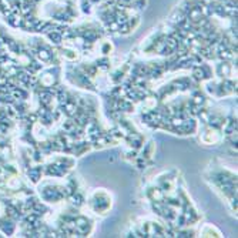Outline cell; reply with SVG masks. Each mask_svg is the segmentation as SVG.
Instances as JSON below:
<instances>
[{
	"label": "cell",
	"instance_id": "3",
	"mask_svg": "<svg viewBox=\"0 0 238 238\" xmlns=\"http://www.w3.org/2000/svg\"><path fill=\"white\" fill-rule=\"evenodd\" d=\"M194 77L197 78V80H203V78H204V73H203V70H201V69H198V67H195V69H194Z\"/></svg>",
	"mask_w": 238,
	"mask_h": 238
},
{
	"label": "cell",
	"instance_id": "1",
	"mask_svg": "<svg viewBox=\"0 0 238 238\" xmlns=\"http://www.w3.org/2000/svg\"><path fill=\"white\" fill-rule=\"evenodd\" d=\"M64 108H66V113L69 115H73L76 111H77V110H76L77 107H76L74 103H66V107H64Z\"/></svg>",
	"mask_w": 238,
	"mask_h": 238
},
{
	"label": "cell",
	"instance_id": "5",
	"mask_svg": "<svg viewBox=\"0 0 238 238\" xmlns=\"http://www.w3.org/2000/svg\"><path fill=\"white\" fill-rule=\"evenodd\" d=\"M39 57L46 61V60L50 59V54H48V52H46V50H40V52H39Z\"/></svg>",
	"mask_w": 238,
	"mask_h": 238
},
{
	"label": "cell",
	"instance_id": "6",
	"mask_svg": "<svg viewBox=\"0 0 238 238\" xmlns=\"http://www.w3.org/2000/svg\"><path fill=\"white\" fill-rule=\"evenodd\" d=\"M90 2H98V0H90Z\"/></svg>",
	"mask_w": 238,
	"mask_h": 238
},
{
	"label": "cell",
	"instance_id": "2",
	"mask_svg": "<svg viewBox=\"0 0 238 238\" xmlns=\"http://www.w3.org/2000/svg\"><path fill=\"white\" fill-rule=\"evenodd\" d=\"M70 200H71V203H73L76 207H78V205L83 204V198H81V195H78V194H73Z\"/></svg>",
	"mask_w": 238,
	"mask_h": 238
},
{
	"label": "cell",
	"instance_id": "4",
	"mask_svg": "<svg viewBox=\"0 0 238 238\" xmlns=\"http://www.w3.org/2000/svg\"><path fill=\"white\" fill-rule=\"evenodd\" d=\"M203 103H204V97H203V96H195V97H194L193 104H195V106H201Z\"/></svg>",
	"mask_w": 238,
	"mask_h": 238
}]
</instances>
